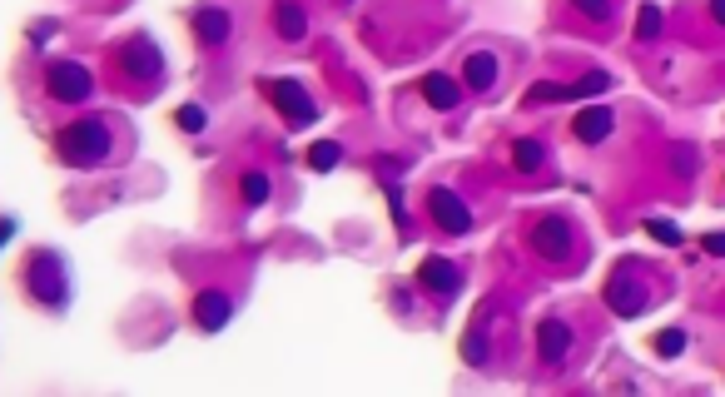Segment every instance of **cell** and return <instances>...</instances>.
<instances>
[{
  "label": "cell",
  "instance_id": "f1b7e54d",
  "mask_svg": "<svg viewBox=\"0 0 725 397\" xmlns=\"http://www.w3.org/2000/svg\"><path fill=\"white\" fill-rule=\"evenodd\" d=\"M711 15H716V25H725V0H711Z\"/></svg>",
  "mask_w": 725,
  "mask_h": 397
},
{
  "label": "cell",
  "instance_id": "603a6c76",
  "mask_svg": "<svg viewBox=\"0 0 725 397\" xmlns=\"http://www.w3.org/2000/svg\"><path fill=\"white\" fill-rule=\"evenodd\" d=\"M661 35V5H641L636 15V40H656Z\"/></svg>",
  "mask_w": 725,
  "mask_h": 397
},
{
  "label": "cell",
  "instance_id": "484cf974",
  "mask_svg": "<svg viewBox=\"0 0 725 397\" xmlns=\"http://www.w3.org/2000/svg\"><path fill=\"white\" fill-rule=\"evenodd\" d=\"M462 358H467V363H487V338H482V333H467Z\"/></svg>",
  "mask_w": 725,
  "mask_h": 397
},
{
  "label": "cell",
  "instance_id": "277c9868",
  "mask_svg": "<svg viewBox=\"0 0 725 397\" xmlns=\"http://www.w3.org/2000/svg\"><path fill=\"white\" fill-rule=\"evenodd\" d=\"M45 95H50L55 105H80V100L95 95V75H90L80 60H55V65L45 70Z\"/></svg>",
  "mask_w": 725,
  "mask_h": 397
},
{
  "label": "cell",
  "instance_id": "9a60e30c",
  "mask_svg": "<svg viewBox=\"0 0 725 397\" xmlns=\"http://www.w3.org/2000/svg\"><path fill=\"white\" fill-rule=\"evenodd\" d=\"M274 30L279 40H303L308 35V15H303V0H274Z\"/></svg>",
  "mask_w": 725,
  "mask_h": 397
},
{
  "label": "cell",
  "instance_id": "52a82bcc",
  "mask_svg": "<svg viewBox=\"0 0 725 397\" xmlns=\"http://www.w3.org/2000/svg\"><path fill=\"white\" fill-rule=\"evenodd\" d=\"M651 303V293L621 268V273H611L606 278V308L616 313V318H641V308Z\"/></svg>",
  "mask_w": 725,
  "mask_h": 397
},
{
  "label": "cell",
  "instance_id": "d4e9b609",
  "mask_svg": "<svg viewBox=\"0 0 725 397\" xmlns=\"http://www.w3.org/2000/svg\"><path fill=\"white\" fill-rule=\"evenodd\" d=\"M586 20H611L616 15V0H572Z\"/></svg>",
  "mask_w": 725,
  "mask_h": 397
},
{
  "label": "cell",
  "instance_id": "44dd1931",
  "mask_svg": "<svg viewBox=\"0 0 725 397\" xmlns=\"http://www.w3.org/2000/svg\"><path fill=\"white\" fill-rule=\"evenodd\" d=\"M651 348H656L661 358H681V353H686V333H681V328H661V333L651 338Z\"/></svg>",
  "mask_w": 725,
  "mask_h": 397
},
{
  "label": "cell",
  "instance_id": "ac0fdd59",
  "mask_svg": "<svg viewBox=\"0 0 725 397\" xmlns=\"http://www.w3.org/2000/svg\"><path fill=\"white\" fill-rule=\"evenodd\" d=\"M542 159H547V149H542L537 139H517V144H512V164H517L522 174H537Z\"/></svg>",
  "mask_w": 725,
  "mask_h": 397
},
{
  "label": "cell",
  "instance_id": "5bb4252c",
  "mask_svg": "<svg viewBox=\"0 0 725 397\" xmlns=\"http://www.w3.org/2000/svg\"><path fill=\"white\" fill-rule=\"evenodd\" d=\"M611 125H616V115L606 105H591V110H581L577 120H572V134H577L581 144H601L611 134Z\"/></svg>",
  "mask_w": 725,
  "mask_h": 397
},
{
  "label": "cell",
  "instance_id": "f546056e",
  "mask_svg": "<svg viewBox=\"0 0 725 397\" xmlns=\"http://www.w3.org/2000/svg\"><path fill=\"white\" fill-rule=\"evenodd\" d=\"M10 229H15V219H0V244L10 239Z\"/></svg>",
  "mask_w": 725,
  "mask_h": 397
},
{
  "label": "cell",
  "instance_id": "ba28073f",
  "mask_svg": "<svg viewBox=\"0 0 725 397\" xmlns=\"http://www.w3.org/2000/svg\"><path fill=\"white\" fill-rule=\"evenodd\" d=\"M428 214H433V224L442 234H467V229H472V209H467L452 189H433V194H428Z\"/></svg>",
  "mask_w": 725,
  "mask_h": 397
},
{
  "label": "cell",
  "instance_id": "9c48e42d",
  "mask_svg": "<svg viewBox=\"0 0 725 397\" xmlns=\"http://www.w3.org/2000/svg\"><path fill=\"white\" fill-rule=\"evenodd\" d=\"M189 25H194V35H199L209 50H219V45L229 40V30H234L229 10H219V5H199V10L189 15Z\"/></svg>",
  "mask_w": 725,
  "mask_h": 397
},
{
  "label": "cell",
  "instance_id": "3957f363",
  "mask_svg": "<svg viewBox=\"0 0 725 397\" xmlns=\"http://www.w3.org/2000/svg\"><path fill=\"white\" fill-rule=\"evenodd\" d=\"M259 95L284 115V125L289 130H303V125H313L318 120V105H313V95L298 85V80H289V75H264L259 80Z\"/></svg>",
  "mask_w": 725,
  "mask_h": 397
},
{
  "label": "cell",
  "instance_id": "6da1fadb",
  "mask_svg": "<svg viewBox=\"0 0 725 397\" xmlns=\"http://www.w3.org/2000/svg\"><path fill=\"white\" fill-rule=\"evenodd\" d=\"M110 144H115V134H110V120L105 115L75 120V125H65V130L55 134V154L70 169H100V164H110Z\"/></svg>",
  "mask_w": 725,
  "mask_h": 397
},
{
  "label": "cell",
  "instance_id": "5b68a950",
  "mask_svg": "<svg viewBox=\"0 0 725 397\" xmlns=\"http://www.w3.org/2000/svg\"><path fill=\"white\" fill-rule=\"evenodd\" d=\"M115 65H120L130 80H140V85H159V75H164V55L154 50V40H149V35L125 40V45L115 50Z\"/></svg>",
  "mask_w": 725,
  "mask_h": 397
},
{
  "label": "cell",
  "instance_id": "d6986e66",
  "mask_svg": "<svg viewBox=\"0 0 725 397\" xmlns=\"http://www.w3.org/2000/svg\"><path fill=\"white\" fill-rule=\"evenodd\" d=\"M611 85V75L606 70H591V75H581L577 85H567V100H586V95H601Z\"/></svg>",
  "mask_w": 725,
  "mask_h": 397
},
{
  "label": "cell",
  "instance_id": "83f0119b",
  "mask_svg": "<svg viewBox=\"0 0 725 397\" xmlns=\"http://www.w3.org/2000/svg\"><path fill=\"white\" fill-rule=\"evenodd\" d=\"M706 254L711 259H725V234H706Z\"/></svg>",
  "mask_w": 725,
  "mask_h": 397
},
{
  "label": "cell",
  "instance_id": "7402d4cb",
  "mask_svg": "<svg viewBox=\"0 0 725 397\" xmlns=\"http://www.w3.org/2000/svg\"><path fill=\"white\" fill-rule=\"evenodd\" d=\"M239 194H244V204H249V209H259V204L269 199V174H244Z\"/></svg>",
  "mask_w": 725,
  "mask_h": 397
},
{
  "label": "cell",
  "instance_id": "7a4b0ae2",
  "mask_svg": "<svg viewBox=\"0 0 725 397\" xmlns=\"http://www.w3.org/2000/svg\"><path fill=\"white\" fill-rule=\"evenodd\" d=\"M25 288H30L35 303H45V308H65V298H70V273H65V264H60V254H50V249L30 254V259H25Z\"/></svg>",
  "mask_w": 725,
  "mask_h": 397
},
{
  "label": "cell",
  "instance_id": "4316f807",
  "mask_svg": "<svg viewBox=\"0 0 725 397\" xmlns=\"http://www.w3.org/2000/svg\"><path fill=\"white\" fill-rule=\"evenodd\" d=\"M676 174H696V154L691 149H676Z\"/></svg>",
  "mask_w": 725,
  "mask_h": 397
},
{
  "label": "cell",
  "instance_id": "2e32d148",
  "mask_svg": "<svg viewBox=\"0 0 725 397\" xmlns=\"http://www.w3.org/2000/svg\"><path fill=\"white\" fill-rule=\"evenodd\" d=\"M423 100H428L433 110H457L462 85H457L452 75H428V80H423Z\"/></svg>",
  "mask_w": 725,
  "mask_h": 397
},
{
  "label": "cell",
  "instance_id": "8fae6325",
  "mask_svg": "<svg viewBox=\"0 0 725 397\" xmlns=\"http://www.w3.org/2000/svg\"><path fill=\"white\" fill-rule=\"evenodd\" d=\"M537 353H542V363H562V358L572 353V328H567L562 318H542V328H537Z\"/></svg>",
  "mask_w": 725,
  "mask_h": 397
},
{
  "label": "cell",
  "instance_id": "8992f818",
  "mask_svg": "<svg viewBox=\"0 0 725 397\" xmlns=\"http://www.w3.org/2000/svg\"><path fill=\"white\" fill-rule=\"evenodd\" d=\"M532 249H537L542 259L562 264V259H572V249H577V229H572L567 219H537V224H532Z\"/></svg>",
  "mask_w": 725,
  "mask_h": 397
},
{
  "label": "cell",
  "instance_id": "e0dca14e",
  "mask_svg": "<svg viewBox=\"0 0 725 397\" xmlns=\"http://www.w3.org/2000/svg\"><path fill=\"white\" fill-rule=\"evenodd\" d=\"M338 159H343V144H333V139H318V144H308V154H303V164L318 169V174L338 169Z\"/></svg>",
  "mask_w": 725,
  "mask_h": 397
},
{
  "label": "cell",
  "instance_id": "30bf717a",
  "mask_svg": "<svg viewBox=\"0 0 725 397\" xmlns=\"http://www.w3.org/2000/svg\"><path fill=\"white\" fill-rule=\"evenodd\" d=\"M418 283H423L428 293H437V298H452V293H462V268L447 264V259H423Z\"/></svg>",
  "mask_w": 725,
  "mask_h": 397
},
{
  "label": "cell",
  "instance_id": "ffe728a7",
  "mask_svg": "<svg viewBox=\"0 0 725 397\" xmlns=\"http://www.w3.org/2000/svg\"><path fill=\"white\" fill-rule=\"evenodd\" d=\"M174 125H179L184 134H204L209 110H204V105H179V110H174Z\"/></svg>",
  "mask_w": 725,
  "mask_h": 397
},
{
  "label": "cell",
  "instance_id": "cb8c5ba5",
  "mask_svg": "<svg viewBox=\"0 0 725 397\" xmlns=\"http://www.w3.org/2000/svg\"><path fill=\"white\" fill-rule=\"evenodd\" d=\"M646 234H651L656 244H666V249H676V244H681V229H676L671 219H646Z\"/></svg>",
  "mask_w": 725,
  "mask_h": 397
},
{
  "label": "cell",
  "instance_id": "7c38bea8",
  "mask_svg": "<svg viewBox=\"0 0 725 397\" xmlns=\"http://www.w3.org/2000/svg\"><path fill=\"white\" fill-rule=\"evenodd\" d=\"M497 75H502V65H497L492 50H472V55L462 60V85H467V90H492Z\"/></svg>",
  "mask_w": 725,
  "mask_h": 397
},
{
  "label": "cell",
  "instance_id": "4fadbf2b",
  "mask_svg": "<svg viewBox=\"0 0 725 397\" xmlns=\"http://www.w3.org/2000/svg\"><path fill=\"white\" fill-rule=\"evenodd\" d=\"M229 313H234V303H229L224 293H194V323H199L204 333H219V328L229 323Z\"/></svg>",
  "mask_w": 725,
  "mask_h": 397
}]
</instances>
